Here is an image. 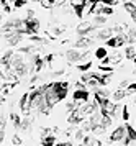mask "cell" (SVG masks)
Listing matches in <instances>:
<instances>
[{"instance_id":"8","label":"cell","mask_w":136,"mask_h":146,"mask_svg":"<svg viewBox=\"0 0 136 146\" xmlns=\"http://www.w3.org/2000/svg\"><path fill=\"white\" fill-rule=\"evenodd\" d=\"M133 143H136V130H135V126L126 123V136H125L121 145H133Z\"/></svg>"},{"instance_id":"28","label":"cell","mask_w":136,"mask_h":146,"mask_svg":"<svg viewBox=\"0 0 136 146\" xmlns=\"http://www.w3.org/2000/svg\"><path fill=\"white\" fill-rule=\"evenodd\" d=\"M2 2H8V3H13V0H2Z\"/></svg>"},{"instance_id":"5","label":"cell","mask_w":136,"mask_h":146,"mask_svg":"<svg viewBox=\"0 0 136 146\" xmlns=\"http://www.w3.org/2000/svg\"><path fill=\"white\" fill-rule=\"evenodd\" d=\"M25 27H26V35L28 36H33V35H38L39 33V27H41V23H39L38 18H25Z\"/></svg>"},{"instance_id":"15","label":"cell","mask_w":136,"mask_h":146,"mask_svg":"<svg viewBox=\"0 0 136 146\" xmlns=\"http://www.w3.org/2000/svg\"><path fill=\"white\" fill-rule=\"evenodd\" d=\"M52 131H54V130H52ZM52 131L43 135V138H41V145H56V143H58V138H56V135H54Z\"/></svg>"},{"instance_id":"22","label":"cell","mask_w":136,"mask_h":146,"mask_svg":"<svg viewBox=\"0 0 136 146\" xmlns=\"http://www.w3.org/2000/svg\"><path fill=\"white\" fill-rule=\"evenodd\" d=\"M130 118H131L130 108H128V105H125L123 108H121V120H123V121H128Z\"/></svg>"},{"instance_id":"26","label":"cell","mask_w":136,"mask_h":146,"mask_svg":"<svg viewBox=\"0 0 136 146\" xmlns=\"http://www.w3.org/2000/svg\"><path fill=\"white\" fill-rule=\"evenodd\" d=\"M26 2H28V0H13V7L15 8H21L23 7V5H26Z\"/></svg>"},{"instance_id":"19","label":"cell","mask_w":136,"mask_h":146,"mask_svg":"<svg viewBox=\"0 0 136 146\" xmlns=\"http://www.w3.org/2000/svg\"><path fill=\"white\" fill-rule=\"evenodd\" d=\"M111 95H113V100H115V102H120V100H123L125 97H126V90L120 87V89H118V90H115Z\"/></svg>"},{"instance_id":"30","label":"cell","mask_w":136,"mask_h":146,"mask_svg":"<svg viewBox=\"0 0 136 146\" xmlns=\"http://www.w3.org/2000/svg\"><path fill=\"white\" fill-rule=\"evenodd\" d=\"M133 64H135V67H136V58H135V59H133Z\"/></svg>"},{"instance_id":"17","label":"cell","mask_w":136,"mask_h":146,"mask_svg":"<svg viewBox=\"0 0 136 146\" xmlns=\"http://www.w3.org/2000/svg\"><path fill=\"white\" fill-rule=\"evenodd\" d=\"M8 118H10V121H12L13 128H17V130H20V125H21V117H20L18 113L10 112V115H8Z\"/></svg>"},{"instance_id":"24","label":"cell","mask_w":136,"mask_h":146,"mask_svg":"<svg viewBox=\"0 0 136 146\" xmlns=\"http://www.w3.org/2000/svg\"><path fill=\"white\" fill-rule=\"evenodd\" d=\"M58 2H59V0H43V2H41V5H43L44 8H51L52 5H56Z\"/></svg>"},{"instance_id":"29","label":"cell","mask_w":136,"mask_h":146,"mask_svg":"<svg viewBox=\"0 0 136 146\" xmlns=\"http://www.w3.org/2000/svg\"><path fill=\"white\" fill-rule=\"evenodd\" d=\"M59 2H61V5H64L66 3V0H59Z\"/></svg>"},{"instance_id":"7","label":"cell","mask_w":136,"mask_h":146,"mask_svg":"<svg viewBox=\"0 0 136 146\" xmlns=\"http://www.w3.org/2000/svg\"><path fill=\"white\" fill-rule=\"evenodd\" d=\"M18 107L23 115H30L31 113V100H30V92H25L18 100Z\"/></svg>"},{"instance_id":"6","label":"cell","mask_w":136,"mask_h":146,"mask_svg":"<svg viewBox=\"0 0 136 146\" xmlns=\"http://www.w3.org/2000/svg\"><path fill=\"white\" fill-rule=\"evenodd\" d=\"M72 100H76L77 104H85L90 100V92L87 87H82V89H76L72 92Z\"/></svg>"},{"instance_id":"16","label":"cell","mask_w":136,"mask_h":146,"mask_svg":"<svg viewBox=\"0 0 136 146\" xmlns=\"http://www.w3.org/2000/svg\"><path fill=\"white\" fill-rule=\"evenodd\" d=\"M107 21H108V18H107L105 15H94V18H92V23L95 25V28L105 27V25H107Z\"/></svg>"},{"instance_id":"21","label":"cell","mask_w":136,"mask_h":146,"mask_svg":"<svg viewBox=\"0 0 136 146\" xmlns=\"http://www.w3.org/2000/svg\"><path fill=\"white\" fill-rule=\"evenodd\" d=\"M90 67H92V61H85V62H79L77 71H80V72H87Z\"/></svg>"},{"instance_id":"10","label":"cell","mask_w":136,"mask_h":146,"mask_svg":"<svg viewBox=\"0 0 136 146\" xmlns=\"http://www.w3.org/2000/svg\"><path fill=\"white\" fill-rule=\"evenodd\" d=\"M23 36L25 35H21V33H12V35H5L3 38L7 40V43L10 46H18V44H21V41H23Z\"/></svg>"},{"instance_id":"13","label":"cell","mask_w":136,"mask_h":146,"mask_svg":"<svg viewBox=\"0 0 136 146\" xmlns=\"http://www.w3.org/2000/svg\"><path fill=\"white\" fill-rule=\"evenodd\" d=\"M72 10H74V15L77 17V18H84L85 17V7L82 2H76V3H72Z\"/></svg>"},{"instance_id":"11","label":"cell","mask_w":136,"mask_h":146,"mask_svg":"<svg viewBox=\"0 0 136 146\" xmlns=\"http://www.w3.org/2000/svg\"><path fill=\"white\" fill-rule=\"evenodd\" d=\"M113 27L111 28H103V30H98L95 33V40H102V41H107L110 36H113Z\"/></svg>"},{"instance_id":"1","label":"cell","mask_w":136,"mask_h":146,"mask_svg":"<svg viewBox=\"0 0 136 146\" xmlns=\"http://www.w3.org/2000/svg\"><path fill=\"white\" fill-rule=\"evenodd\" d=\"M66 61L69 62V64H76V62H80V61L87 59V49H77V48H72V49H67L66 51Z\"/></svg>"},{"instance_id":"12","label":"cell","mask_w":136,"mask_h":146,"mask_svg":"<svg viewBox=\"0 0 136 146\" xmlns=\"http://www.w3.org/2000/svg\"><path fill=\"white\" fill-rule=\"evenodd\" d=\"M125 58L130 59V61H133L136 58V41L126 44V48H125Z\"/></svg>"},{"instance_id":"3","label":"cell","mask_w":136,"mask_h":146,"mask_svg":"<svg viewBox=\"0 0 136 146\" xmlns=\"http://www.w3.org/2000/svg\"><path fill=\"white\" fill-rule=\"evenodd\" d=\"M125 136H126V125H120L110 133L108 143H123Z\"/></svg>"},{"instance_id":"27","label":"cell","mask_w":136,"mask_h":146,"mask_svg":"<svg viewBox=\"0 0 136 146\" xmlns=\"http://www.w3.org/2000/svg\"><path fill=\"white\" fill-rule=\"evenodd\" d=\"M103 5H108V7H113V5H118L120 0H100Z\"/></svg>"},{"instance_id":"20","label":"cell","mask_w":136,"mask_h":146,"mask_svg":"<svg viewBox=\"0 0 136 146\" xmlns=\"http://www.w3.org/2000/svg\"><path fill=\"white\" fill-rule=\"evenodd\" d=\"M64 33V27H59V25H52L49 28V35L51 36H61V35Z\"/></svg>"},{"instance_id":"4","label":"cell","mask_w":136,"mask_h":146,"mask_svg":"<svg viewBox=\"0 0 136 146\" xmlns=\"http://www.w3.org/2000/svg\"><path fill=\"white\" fill-rule=\"evenodd\" d=\"M76 31H77L79 36H89L92 31H95V25L92 23V20H90V21H89V20H82V21L77 25Z\"/></svg>"},{"instance_id":"18","label":"cell","mask_w":136,"mask_h":146,"mask_svg":"<svg viewBox=\"0 0 136 146\" xmlns=\"http://www.w3.org/2000/svg\"><path fill=\"white\" fill-rule=\"evenodd\" d=\"M31 123H33V118L30 115H25L23 118H21V125H20V130H23V131H28L30 128H31Z\"/></svg>"},{"instance_id":"9","label":"cell","mask_w":136,"mask_h":146,"mask_svg":"<svg viewBox=\"0 0 136 146\" xmlns=\"http://www.w3.org/2000/svg\"><path fill=\"white\" fill-rule=\"evenodd\" d=\"M92 38L90 36H79L77 40L74 41V48H77V49H87V48L92 44Z\"/></svg>"},{"instance_id":"25","label":"cell","mask_w":136,"mask_h":146,"mask_svg":"<svg viewBox=\"0 0 136 146\" xmlns=\"http://www.w3.org/2000/svg\"><path fill=\"white\" fill-rule=\"evenodd\" d=\"M10 145H23V139L20 138L18 135H13L12 139H10Z\"/></svg>"},{"instance_id":"23","label":"cell","mask_w":136,"mask_h":146,"mask_svg":"<svg viewBox=\"0 0 136 146\" xmlns=\"http://www.w3.org/2000/svg\"><path fill=\"white\" fill-rule=\"evenodd\" d=\"M125 90H126V95H133V94H136V82H130Z\"/></svg>"},{"instance_id":"31","label":"cell","mask_w":136,"mask_h":146,"mask_svg":"<svg viewBox=\"0 0 136 146\" xmlns=\"http://www.w3.org/2000/svg\"><path fill=\"white\" fill-rule=\"evenodd\" d=\"M135 104H136V97H135Z\"/></svg>"},{"instance_id":"2","label":"cell","mask_w":136,"mask_h":146,"mask_svg":"<svg viewBox=\"0 0 136 146\" xmlns=\"http://www.w3.org/2000/svg\"><path fill=\"white\" fill-rule=\"evenodd\" d=\"M123 44H126V36H125V33L113 35V36H110L108 40L105 41V46H107V48H111V49L121 48Z\"/></svg>"},{"instance_id":"32","label":"cell","mask_w":136,"mask_h":146,"mask_svg":"<svg viewBox=\"0 0 136 146\" xmlns=\"http://www.w3.org/2000/svg\"><path fill=\"white\" fill-rule=\"evenodd\" d=\"M133 2H135V0H133Z\"/></svg>"},{"instance_id":"14","label":"cell","mask_w":136,"mask_h":146,"mask_svg":"<svg viewBox=\"0 0 136 146\" xmlns=\"http://www.w3.org/2000/svg\"><path fill=\"white\" fill-rule=\"evenodd\" d=\"M94 56H95V59L103 61L105 58L108 56V48H107V46H98V48H95V51H94Z\"/></svg>"}]
</instances>
